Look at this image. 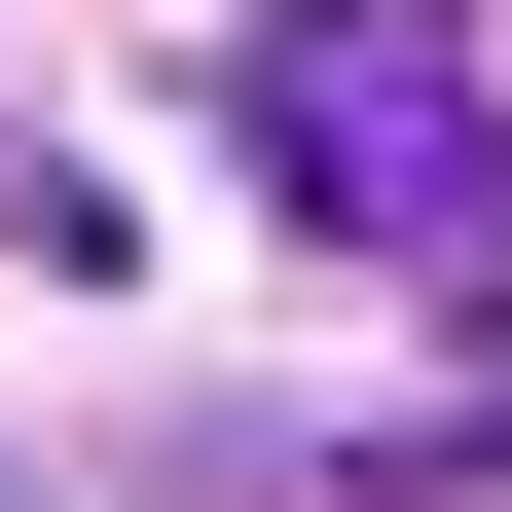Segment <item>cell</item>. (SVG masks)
<instances>
[{
  "mask_svg": "<svg viewBox=\"0 0 512 512\" xmlns=\"http://www.w3.org/2000/svg\"><path fill=\"white\" fill-rule=\"evenodd\" d=\"M256 183H293V220L330 256H476L512 220V110H476V0H256Z\"/></svg>",
  "mask_w": 512,
  "mask_h": 512,
  "instance_id": "1",
  "label": "cell"
},
{
  "mask_svg": "<svg viewBox=\"0 0 512 512\" xmlns=\"http://www.w3.org/2000/svg\"><path fill=\"white\" fill-rule=\"evenodd\" d=\"M366 476H512V330L439 366V403H366Z\"/></svg>",
  "mask_w": 512,
  "mask_h": 512,
  "instance_id": "2",
  "label": "cell"
}]
</instances>
